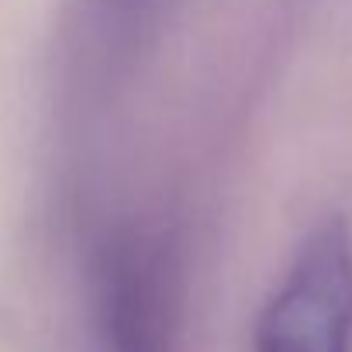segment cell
Listing matches in <instances>:
<instances>
[{
	"label": "cell",
	"mask_w": 352,
	"mask_h": 352,
	"mask_svg": "<svg viewBox=\"0 0 352 352\" xmlns=\"http://www.w3.org/2000/svg\"><path fill=\"white\" fill-rule=\"evenodd\" d=\"M256 352H352V242L342 225L300 245L263 311Z\"/></svg>",
	"instance_id": "1"
}]
</instances>
